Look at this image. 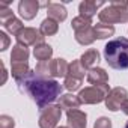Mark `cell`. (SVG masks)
Listing matches in <instances>:
<instances>
[{
    "label": "cell",
    "mask_w": 128,
    "mask_h": 128,
    "mask_svg": "<svg viewBox=\"0 0 128 128\" xmlns=\"http://www.w3.org/2000/svg\"><path fill=\"white\" fill-rule=\"evenodd\" d=\"M17 83L20 90L27 94L41 110L48 107L56 98H59L63 90V86L59 84L56 80L42 78L35 71H29V74L17 80Z\"/></svg>",
    "instance_id": "1"
},
{
    "label": "cell",
    "mask_w": 128,
    "mask_h": 128,
    "mask_svg": "<svg viewBox=\"0 0 128 128\" xmlns=\"http://www.w3.org/2000/svg\"><path fill=\"white\" fill-rule=\"evenodd\" d=\"M104 59L114 70H128V39L116 38L104 47Z\"/></svg>",
    "instance_id": "2"
},
{
    "label": "cell",
    "mask_w": 128,
    "mask_h": 128,
    "mask_svg": "<svg viewBox=\"0 0 128 128\" xmlns=\"http://www.w3.org/2000/svg\"><path fill=\"white\" fill-rule=\"evenodd\" d=\"M98 18L104 24H114V23H126L128 21V2H114L110 3V6L104 8Z\"/></svg>",
    "instance_id": "3"
},
{
    "label": "cell",
    "mask_w": 128,
    "mask_h": 128,
    "mask_svg": "<svg viewBox=\"0 0 128 128\" xmlns=\"http://www.w3.org/2000/svg\"><path fill=\"white\" fill-rule=\"evenodd\" d=\"M108 92H110V89H108L107 83L106 84H92L89 88L82 89L77 96L82 104H98L101 101H106Z\"/></svg>",
    "instance_id": "4"
},
{
    "label": "cell",
    "mask_w": 128,
    "mask_h": 128,
    "mask_svg": "<svg viewBox=\"0 0 128 128\" xmlns=\"http://www.w3.org/2000/svg\"><path fill=\"white\" fill-rule=\"evenodd\" d=\"M60 116H62L60 106H48V107L41 110L39 126L41 128H56Z\"/></svg>",
    "instance_id": "5"
},
{
    "label": "cell",
    "mask_w": 128,
    "mask_h": 128,
    "mask_svg": "<svg viewBox=\"0 0 128 128\" xmlns=\"http://www.w3.org/2000/svg\"><path fill=\"white\" fill-rule=\"evenodd\" d=\"M15 38H17L18 44H23L26 47H29V45H35L36 47V45H39V44L44 42L45 36H42L41 32L36 30V29H33V27H24Z\"/></svg>",
    "instance_id": "6"
},
{
    "label": "cell",
    "mask_w": 128,
    "mask_h": 128,
    "mask_svg": "<svg viewBox=\"0 0 128 128\" xmlns=\"http://www.w3.org/2000/svg\"><path fill=\"white\" fill-rule=\"evenodd\" d=\"M128 92L124 88H114L108 92L107 98H106V106L108 110L112 112H118L122 108V104L128 100Z\"/></svg>",
    "instance_id": "7"
},
{
    "label": "cell",
    "mask_w": 128,
    "mask_h": 128,
    "mask_svg": "<svg viewBox=\"0 0 128 128\" xmlns=\"http://www.w3.org/2000/svg\"><path fill=\"white\" fill-rule=\"evenodd\" d=\"M35 72L39 77L48 78V80H53V77H59V59H50L45 62H39L35 68Z\"/></svg>",
    "instance_id": "8"
},
{
    "label": "cell",
    "mask_w": 128,
    "mask_h": 128,
    "mask_svg": "<svg viewBox=\"0 0 128 128\" xmlns=\"http://www.w3.org/2000/svg\"><path fill=\"white\" fill-rule=\"evenodd\" d=\"M39 9V3L36 0H21L18 3V12L24 20H32L36 17Z\"/></svg>",
    "instance_id": "9"
},
{
    "label": "cell",
    "mask_w": 128,
    "mask_h": 128,
    "mask_svg": "<svg viewBox=\"0 0 128 128\" xmlns=\"http://www.w3.org/2000/svg\"><path fill=\"white\" fill-rule=\"evenodd\" d=\"M66 118H68L70 128H86V113L80 112L78 108L68 110Z\"/></svg>",
    "instance_id": "10"
},
{
    "label": "cell",
    "mask_w": 128,
    "mask_h": 128,
    "mask_svg": "<svg viewBox=\"0 0 128 128\" xmlns=\"http://www.w3.org/2000/svg\"><path fill=\"white\" fill-rule=\"evenodd\" d=\"M47 14H48V18H51V20H54L57 23L66 20V15H68V12H66V9H65L63 5L51 3V2L47 3Z\"/></svg>",
    "instance_id": "11"
},
{
    "label": "cell",
    "mask_w": 128,
    "mask_h": 128,
    "mask_svg": "<svg viewBox=\"0 0 128 128\" xmlns=\"http://www.w3.org/2000/svg\"><path fill=\"white\" fill-rule=\"evenodd\" d=\"M88 82L90 84H106L108 83V76L102 68H92L88 71Z\"/></svg>",
    "instance_id": "12"
},
{
    "label": "cell",
    "mask_w": 128,
    "mask_h": 128,
    "mask_svg": "<svg viewBox=\"0 0 128 128\" xmlns=\"http://www.w3.org/2000/svg\"><path fill=\"white\" fill-rule=\"evenodd\" d=\"M104 2H89V0H86V2H82L80 6H78V11H80V15L82 17H86V18H92L95 14H96V9L100 6H102Z\"/></svg>",
    "instance_id": "13"
},
{
    "label": "cell",
    "mask_w": 128,
    "mask_h": 128,
    "mask_svg": "<svg viewBox=\"0 0 128 128\" xmlns=\"http://www.w3.org/2000/svg\"><path fill=\"white\" fill-rule=\"evenodd\" d=\"M80 100L78 96H74L72 94H66V95H60L59 96V106L60 108H66L68 110H76L80 107Z\"/></svg>",
    "instance_id": "14"
},
{
    "label": "cell",
    "mask_w": 128,
    "mask_h": 128,
    "mask_svg": "<svg viewBox=\"0 0 128 128\" xmlns=\"http://www.w3.org/2000/svg\"><path fill=\"white\" fill-rule=\"evenodd\" d=\"M95 39H96V36H95V30H94L92 26L88 27V29L76 32V41L82 45H90Z\"/></svg>",
    "instance_id": "15"
},
{
    "label": "cell",
    "mask_w": 128,
    "mask_h": 128,
    "mask_svg": "<svg viewBox=\"0 0 128 128\" xmlns=\"http://www.w3.org/2000/svg\"><path fill=\"white\" fill-rule=\"evenodd\" d=\"M100 60V53L95 50V48H90V50H88L82 57H80V63L83 65V68L84 70H92L94 68V65Z\"/></svg>",
    "instance_id": "16"
},
{
    "label": "cell",
    "mask_w": 128,
    "mask_h": 128,
    "mask_svg": "<svg viewBox=\"0 0 128 128\" xmlns=\"http://www.w3.org/2000/svg\"><path fill=\"white\" fill-rule=\"evenodd\" d=\"M29 59V50L26 45L23 44H15L12 47V53H11V60L12 63H17V62H27Z\"/></svg>",
    "instance_id": "17"
},
{
    "label": "cell",
    "mask_w": 128,
    "mask_h": 128,
    "mask_svg": "<svg viewBox=\"0 0 128 128\" xmlns=\"http://www.w3.org/2000/svg\"><path fill=\"white\" fill-rule=\"evenodd\" d=\"M33 54L39 62H45V60H50V57L53 54V48L48 44L42 42V44H39L33 48Z\"/></svg>",
    "instance_id": "18"
},
{
    "label": "cell",
    "mask_w": 128,
    "mask_h": 128,
    "mask_svg": "<svg viewBox=\"0 0 128 128\" xmlns=\"http://www.w3.org/2000/svg\"><path fill=\"white\" fill-rule=\"evenodd\" d=\"M57 29H59V24L57 21L51 20V18H45L42 23H41V27H39V32L42 36H51L54 33H57Z\"/></svg>",
    "instance_id": "19"
},
{
    "label": "cell",
    "mask_w": 128,
    "mask_h": 128,
    "mask_svg": "<svg viewBox=\"0 0 128 128\" xmlns=\"http://www.w3.org/2000/svg\"><path fill=\"white\" fill-rule=\"evenodd\" d=\"M29 63L27 62H17V63H12L11 66V72H12V77L15 80H20L23 77H26L29 74Z\"/></svg>",
    "instance_id": "20"
},
{
    "label": "cell",
    "mask_w": 128,
    "mask_h": 128,
    "mask_svg": "<svg viewBox=\"0 0 128 128\" xmlns=\"http://www.w3.org/2000/svg\"><path fill=\"white\" fill-rule=\"evenodd\" d=\"M84 74H86V70L83 68V65L80 63V60H74L72 63H70V70H68L66 77H72V78L83 80L84 78Z\"/></svg>",
    "instance_id": "21"
},
{
    "label": "cell",
    "mask_w": 128,
    "mask_h": 128,
    "mask_svg": "<svg viewBox=\"0 0 128 128\" xmlns=\"http://www.w3.org/2000/svg\"><path fill=\"white\" fill-rule=\"evenodd\" d=\"M94 30H95V36L98 39H106V38H108V36H112L114 33V27L110 26V24H104V23L95 24Z\"/></svg>",
    "instance_id": "22"
},
{
    "label": "cell",
    "mask_w": 128,
    "mask_h": 128,
    "mask_svg": "<svg viewBox=\"0 0 128 128\" xmlns=\"http://www.w3.org/2000/svg\"><path fill=\"white\" fill-rule=\"evenodd\" d=\"M3 26H5V29H6L9 33H12V35H15V36L24 29V27H23V23H21L18 18H15V17H12V18L3 21Z\"/></svg>",
    "instance_id": "23"
},
{
    "label": "cell",
    "mask_w": 128,
    "mask_h": 128,
    "mask_svg": "<svg viewBox=\"0 0 128 128\" xmlns=\"http://www.w3.org/2000/svg\"><path fill=\"white\" fill-rule=\"evenodd\" d=\"M90 24H92V20H90V18H86V17L78 15V17H76V18L72 20L71 27H72L76 32H78V30H83V29L90 27Z\"/></svg>",
    "instance_id": "24"
},
{
    "label": "cell",
    "mask_w": 128,
    "mask_h": 128,
    "mask_svg": "<svg viewBox=\"0 0 128 128\" xmlns=\"http://www.w3.org/2000/svg\"><path fill=\"white\" fill-rule=\"evenodd\" d=\"M82 83H83V80H78V78H72V77H65V83H63V84H65V88H66L68 90L74 92V90L80 89Z\"/></svg>",
    "instance_id": "25"
},
{
    "label": "cell",
    "mask_w": 128,
    "mask_h": 128,
    "mask_svg": "<svg viewBox=\"0 0 128 128\" xmlns=\"http://www.w3.org/2000/svg\"><path fill=\"white\" fill-rule=\"evenodd\" d=\"M12 17H14V14H12V9L8 8V2H0V20L6 21Z\"/></svg>",
    "instance_id": "26"
},
{
    "label": "cell",
    "mask_w": 128,
    "mask_h": 128,
    "mask_svg": "<svg viewBox=\"0 0 128 128\" xmlns=\"http://www.w3.org/2000/svg\"><path fill=\"white\" fill-rule=\"evenodd\" d=\"M14 126H15V122L11 116H8V114L0 116V128H14Z\"/></svg>",
    "instance_id": "27"
},
{
    "label": "cell",
    "mask_w": 128,
    "mask_h": 128,
    "mask_svg": "<svg viewBox=\"0 0 128 128\" xmlns=\"http://www.w3.org/2000/svg\"><path fill=\"white\" fill-rule=\"evenodd\" d=\"M94 128H112V120H110L108 118H104V116H102V118L96 119Z\"/></svg>",
    "instance_id": "28"
},
{
    "label": "cell",
    "mask_w": 128,
    "mask_h": 128,
    "mask_svg": "<svg viewBox=\"0 0 128 128\" xmlns=\"http://www.w3.org/2000/svg\"><path fill=\"white\" fill-rule=\"evenodd\" d=\"M0 41H2V44H0V50L5 51L8 48V45H9V38H8V35L5 32H0Z\"/></svg>",
    "instance_id": "29"
},
{
    "label": "cell",
    "mask_w": 128,
    "mask_h": 128,
    "mask_svg": "<svg viewBox=\"0 0 128 128\" xmlns=\"http://www.w3.org/2000/svg\"><path fill=\"white\" fill-rule=\"evenodd\" d=\"M120 110H122V112H124L125 114H128V100H126V101H125V102L122 104V108H120Z\"/></svg>",
    "instance_id": "30"
},
{
    "label": "cell",
    "mask_w": 128,
    "mask_h": 128,
    "mask_svg": "<svg viewBox=\"0 0 128 128\" xmlns=\"http://www.w3.org/2000/svg\"><path fill=\"white\" fill-rule=\"evenodd\" d=\"M5 82H6V70L3 68V80H2V84H3Z\"/></svg>",
    "instance_id": "31"
},
{
    "label": "cell",
    "mask_w": 128,
    "mask_h": 128,
    "mask_svg": "<svg viewBox=\"0 0 128 128\" xmlns=\"http://www.w3.org/2000/svg\"><path fill=\"white\" fill-rule=\"evenodd\" d=\"M124 128H128V120H126V124H125V126Z\"/></svg>",
    "instance_id": "32"
},
{
    "label": "cell",
    "mask_w": 128,
    "mask_h": 128,
    "mask_svg": "<svg viewBox=\"0 0 128 128\" xmlns=\"http://www.w3.org/2000/svg\"><path fill=\"white\" fill-rule=\"evenodd\" d=\"M57 128H68V126H57Z\"/></svg>",
    "instance_id": "33"
}]
</instances>
